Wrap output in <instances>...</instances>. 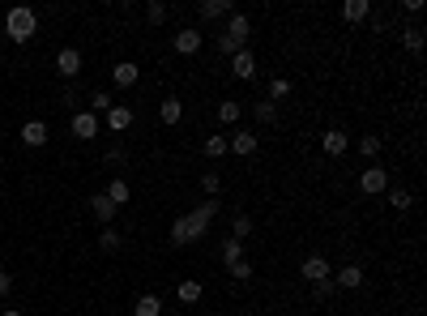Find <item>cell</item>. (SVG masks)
I'll return each instance as SVG.
<instances>
[{
	"instance_id": "83f0119b",
	"label": "cell",
	"mask_w": 427,
	"mask_h": 316,
	"mask_svg": "<svg viewBox=\"0 0 427 316\" xmlns=\"http://www.w3.org/2000/svg\"><path fill=\"white\" fill-rule=\"evenodd\" d=\"M98 244H103L107 252H120V244H124V235H120L116 227H103V235H98Z\"/></svg>"
},
{
	"instance_id": "ac0fdd59",
	"label": "cell",
	"mask_w": 427,
	"mask_h": 316,
	"mask_svg": "<svg viewBox=\"0 0 427 316\" xmlns=\"http://www.w3.org/2000/svg\"><path fill=\"white\" fill-rule=\"evenodd\" d=\"M222 35H235V39H244V43H248V35H253V21H248V17L235 9V13H231V21H227V30H222Z\"/></svg>"
},
{
	"instance_id": "4dcf8cb0",
	"label": "cell",
	"mask_w": 427,
	"mask_h": 316,
	"mask_svg": "<svg viewBox=\"0 0 427 316\" xmlns=\"http://www.w3.org/2000/svg\"><path fill=\"white\" fill-rule=\"evenodd\" d=\"M231 231H235V239H239V244H244V239L253 235V218H248V214H235V223H231Z\"/></svg>"
},
{
	"instance_id": "ba28073f",
	"label": "cell",
	"mask_w": 427,
	"mask_h": 316,
	"mask_svg": "<svg viewBox=\"0 0 427 316\" xmlns=\"http://www.w3.org/2000/svg\"><path fill=\"white\" fill-rule=\"evenodd\" d=\"M231 13H235L231 0H201V5H197V17H201V21H218V17H231Z\"/></svg>"
},
{
	"instance_id": "44dd1931",
	"label": "cell",
	"mask_w": 427,
	"mask_h": 316,
	"mask_svg": "<svg viewBox=\"0 0 427 316\" xmlns=\"http://www.w3.org/2000/svg\"><path fill=\"white\" fill-rule=\"evenodd\" d=\"M367 13H372L367 0H346V5H342V17H346V21H367Z\"/></svg>"
},
{
	"instance_id": "30bf717a",
	"label": "cell",
	"mask_w": 427,
	"mask_h": 316,
	"mask_svg": "<svg viewBox=\"0 0 427 316\" xmlns=\"http://www.w3.org/2000/svg\"><path fill=\"white\" fill-rule=\"evenodd\" d=\"M175 52H180V56H197L201 52V35L192 30V26H184V30H175Z\"/></svg>"
},
{
	"instance_id": "484cf974",
	"label": "cell",
	"mask_w": 427,
	"mask_h": 316,
	"mask_svg": "<svg viewBox=\"0 0 427 316\" xmlns=\"http://www.w3.org/2000/svg\"><path fill=\"white\" fill-rule=\"evenodd\" d=\"M239 115H244V107H239L235 99H227V103H218V120H222V124H235Z\"/></svg>"
},
{
	"instance_id": "74e56055",
	"label": "cell",
	"mask_w": 427,
	"mask_h": 316,
	"mask_svg": "<svg viewBox=\"0 0 427 316\" xmlns=\"http://www.w3.org/2000/svg\"><path fill=\"white\" fill-rule=\"evenodd\" d=\"M334 295V278H325V282H312V299H329Z\"/></svg>"
},
{
	"instance_id": "6da1fadb",
	"label": "cell",
	"mask_w": 427,
	"mask_h": 316,
	"mask_svg": "<svg viewBox=\"0 0 427 316\" xmlns=\"http://www.w3.org/2000/svg\"><path fill=\"white\" fill-rule=\"evenodd\" d=\"M214 214H218V201H206V205H197L192 214L175 218V223H171V244H175V248H188V244H197V239L210 231Z\"/></svg>"
},
{
	"instance_id": "277c9868",
	"label": "cell",
	"mask_w": 427,
	"mask_h": 316,
	"mask_svg": "<svg viewBox=\"0 0 427 316\" xmlns=\"http://www.w3.org/2000/svg\"><path fill=\"white\" fill-rule=\"evenodd\" d=\"M299 278L304 282H325V278H334V265L325 257H308L304 265H299Z\"/></svg>"
},
{
	"instance_id": "60d3db41",
	"label": "cell",
	"mask_w": 427,
	"mask_h": 316,
	"mask_svg": "<svg viewBox=\"0 0 427 316\" xmlns=\"http://www.w3.org/2000/svg\"><path fill=\"white\" fill-rule=\"evenodd\" d=\"M0 316H21V312H17V308H9V312H0Z\"/></svg>"
},
{
	"instance_id": "d4e9b609",
	"label": "cell",
	"mask_w": 427,
	"mask_h": 316,
	"mask_svg": "<svg viewBox=\"0 0 427 316\" xmlns=\"http://www.w3.org/2000/svg\"><path fill=\"white\" fill-rule=\"evenodd\" d=\"M401 43H406L410 56H419V52H423V30H419V26H406V30H401Z\"/></svg>"
},
{
	"instance_id": "f35d334b",
	"label": "cell",
	"mask_w": 427,
	"mask_h": 316,
	"mask_svg": "<svg viewBox=\"0 0 427 316\" xmlns=\"http://www.w3.org/2000/svg\"><path fill=\"white\" fill-rule=\"evenodd\" d=\"M116 162H124V145H111L107 150V167H116Z\"/></svg>"
},
{
	"instance_id": "e0dca14e",
	"label": "cell",
	"mask_w": 427,
	"mask_h": 316,
	"mask_svg": "<svg viewBox=\"0 0 427 316\" xmlns=\"http://www.w3.org/2000/svg\"><path fill=\"white\" fill-rule=\"evenodd\" d=\"M107 201L120 210V205H129V180H124V176H116L111 184H107Z\"/></svg>"
},
{
	"instance_id": "5bb4252c",
	"label": "cell",
	"mask_w": 427,
	"mask_h": 316,
	"mask_svg": "<svg viewBox=\"0 0 427 316\" xmlns=\"http://www.w3.org/2000/svg\"><path fill=\"white\" fill-rule=\"evenodd\" d=\"M129 124H133V107L116 103V107L107 111V129H111V133H129Z\"/></svg>"
},
{
	"instance_id": "836d02e7",
	"label": "cell",
	"mask_w": 427,
	"mask_h": 316,
	"mask_svg": "<svg viewBox=\"0 0 427 316\" xmlns=\"http://www.w3.org/2000/svg\"><path fill=\"white\" fill-rule=\"evenodd\" d=\"M287 94H291V82H287V77H273V82H269V103L287 99Z\"/></svg>"
},
{
	"instance_id": "d590c367",
	"label": "cell",
	"mask_w": 427,
	"mask_h": 316,
	"mask_svg": "<svg viewBox=\"0 0 427 316\" xmlns=\"http://www.w3.org/2000/svg\"><path fill=\"white\" fill-rule=\"evenodd\" d=\"M227 274H231L235 282H248V278H253V265H248V261H235V265H227Z\"/></svg>"
},
{
	"instance_id": "603a6c76",
	"label": "cell",
	"mask_w": 427,
	"mask_h": 316,
	"mask_svg": "<svg viewBox=\"0 0 427 316\" xmlns=\"http://www.w3.org/2000/svg\"><path fill=\"white\" fill-rule=\"evenodd\" d=\"M253 120L257 124H273V120H278V107H273L269 99H261V103H253Z\"/></svg>"
},
{
	"instance_id": "3957f363",
	"label": "cell",
	"mask_w": 427,
	"mask_h": 316,
	"mask_svg": "<svg viewBox=\"0 0 427 316\" xmlns=\"http://www.w3.org/2000/svg\"><path fill=\"white\" fill-rule=\"evenodd\" d=\"M69 129H73V137H78V141H94V137H98V129H103V120H98L94 111H78Z\"/></svg>"
},
{
	"instance_id": "8fae6325",
	"label": "cell",
	"mask_w": 427,
	"mask_h": 316,
	"mask_svg": "<svg viewBox=\"0 0 427 316\" xmlns=\"http://www.w3.org/2000/svg\"><path fill=\"white\" fill-rule=\"evenodd\" d=\"M231 73L239 82H253L257 77V56L253 52H239V56H231Z\"/></svg>"
},
{
	"instance_id": "5b68a950",
	"label": "cell",
	"mask_w": 427,
	"mask_h": 316,
	"mask_svg": "<svg viewBox=\"0 0 427 316\" xmlns=\"http://www.w3.org/2000/svg\"><path fill=\"white\" fill-rule=\"evenodd\" d=\"M359 188L367 192V197H381V192H389V171H381V167H367V171L359 176Z\"/></svg>"
},
{
	"instance_id": "e575fe53",
	"label": "cell",
	"mask_w": 427,
	"mask_h": 316,
	"mask_svg": "<svg viewBox=\"0 0 427 316\" xmlns=\"http://www.w3.org/2000/svg\"><path fill=\"white\" fill-rule=\"evenodd\" d=\"M90 103H94V107H90L94 115H98V111H103V115H107V111L116 107V103H111V94H107V90H98V94H94V99H90Z\"/></svg>"
},
{
	"instance_id": "4fadbf2b",
	"label": "cell",
	"mask_w": 427,
	"mask_h": 316,
	"mask_svg": "<svg viewBox=\"0 0 427 316\" xmlns=\"http://www.w3.org/2000/svg\"><path fill=\"white\" fill-rule=\"evenodd\" d=\"M137 77H141V68H137L133 60H120V64L111 68V82H116V86H124V90L137 86Z\"/></svg>"
},
{
	"instance_id": "9c48e42d",
	"label": "cell",
	"mask_w": 427,
	"mask_h": 316,
	"mask_svg": "<svg viewBox=\"0 0 427 316\" xmlns=\"http://www.w3.org/2000/svg\"><path fill=\"white\" fill-rule=\"evenodd\" d=\"M90 214H94V223H103V227H111L116 223V205L107 201V192H94V197H90Z\"/></svg>"
},
{
	"instance_id": "7a4b0ae2",
	"label": "cell",
	"mask_w": 427,
	"mask_h": 316,
	"mask_svg": "<svg viewBox=\"0 0 427 316\" xmlns=\"http://www.w3.org/2000/svg\"><path fill=\"white\" fill-rule=\"evenodd\" d=\"M5 35H9L13 43H30V39L39 35V13H35L30 5L9 9V13H5Z\"/></svg>"
},
{
	"instance_id": "7402d4cb",
	"label": "cell",
	"mask_w": 427,
	"mask_h": 316,
	"mask_svg": "<svg viewBox=\"0 0 427 316\" xmlns=\"http://www.w3.org/2000/svg\"><path fill=\"white\" fill-rule=\"evenodd\" d=\"M201 290H206V286H201L197 278H184V282H180V290H175V295H180V304H197V299H201Z\"/></svg>"
},
{
	"instance_id": "9a60e30c",
	"label": "cell",
	"mask_w": 427,
	"mask_h": 316,
	"mask_svg": "<svg viewBox=\"0 0 427 316\" xmlns=\"http://www.w3.org/2000/svg\"><path fill=\"white\" fill-rule=\"evenodd\" d=\"M346 145H350V137H346L342 129H329V133L320 137V150H325V154H334V158H338V154H346Z\"/></svg>"
},
{
	"instance_id": "8992f818",
	"label": "cell",
	"mask_w": 427,
	"mask_h": 316,
	"mask_svg": "<svg viewBox=\"0 0 427 316\" xmlns=\"http://www.w3.org/2000/svg\"><path fill=\"white\" fill-rule=\"evenodd\" d=\"M56 68H60V77H78V73H82V52H78V47H60V52H56Z\"/></svg>"
},
{
	"instance_id": "ab89813d",
	"label": "cell",
	"mask_w": 427,
	"mask_h": 316,
	"mask_svg": "<svg viewBox=\"0 0 427 316\" xmlns=\"http://www.w3.org/2000/svg\"><path fill=\"white\" fill-rule=\"evenodd\" d=\"M9 290H13V278H9L5 270H0V299H5V295H9Z\"/></svg>"
},
{
	"instance_id": "8d00e7d4",
	"label": "cell",
	"mask_w": 427,
	"mask_h": 316,
	"mask_svg": "<svg viewBox=\"0 0 427 316\" xmlns=\"http://www.w3.org/2000/svg\"><path fill=\"white\" fill-rule=\"evenodd\" d=\"M201 188H206V192H210V201H214V197H218V188H222V180H218L214 171H206V176H201Z\"/></svg>"
},
{
	"instance_id": "52a82bcc",
	"label": "cell",
	"mask_w": 427,
	"mask_h": 316,
	"mask_svg": "<svg viewBox=\"0 0 427 316\" xmlns=\"http://www.w3.org/2000/svg\"><path fill=\"white\" fill-rule=\"evenodd\" d=\"M227 150H231V154H239V158L257 154V133H253V129H239V133H231V137H227Z\"/></svg>"
},
{
	"instance_id": "4316f807",
	"label": "cell",
	"mask_w": 427,
	"mask_h": 316,
	"mask_svg": "<svg viewBox=\"0 0 427 316\" xmlns=\"http://www.w3.org/2000/svg\"><path fill=\"white\" fill-rule=\"evenodd\" d=\"M218 52H222V56H239V52H244V39H235V35H218Z\"/></svg>"
},
{
	"instance_id": "2e32d148",
	"label": "cell",
	"mask_w": 427,
	"mask_h": 316,
	"mask_svg": "<svg viewBox=\"0 0 427 316\" xmlns=\"http://www.w3.org/2000/svg\"><path fill=\"white\" fill-rule=\"evenodd\" d=\"M334 286H346V290H359V286H363V270H359V265H342V270L334 274Z\"/></svg>"
},
{
	"instance_id": "ffe728a7",
	"label": "cell",
	"mask_w": 427,
	"mask_h": 316,
	"mask_svg": "<svg viewBox=\"0 0 427 316\" xmlns=\"http://www.w3.org/2000/svg\"><path fill=\"white\" fill-rule=\"evenodd\" d=\"M133 316H163V299L158 295H141L133 304Z\"/></svg>"
},
{
	"instance_id": "f1b7e54d",
	"label": "cell",
	"mask_w": 427,
	"mask_h": 316,
	"mask_svg": "<svg viewBox=\"0 0 427 316\" xmlns=\"http://www.w3.org/2000/svg\"><path fill=\"white\" fill-rule=\"evenodd\" d=\"M389 205H393L397 214H406V210H410V192H406V188H389Z\"/></svg>"
},
{
	"instance_id": "cb8c5ba5",
	"label": "cell",
	"mask_w": 427,
	"mask_h": 316,
	"mask_svg": "<svg viewBox=\"0 0 427 316\" xmlns=\"http://www.w3.org/2000/svg\"><path fill=\"white\" fill-rule=\"evenodd\" d=\"M167 17H171V9L163 5V0H149V5H145V21H149V26H163Z\"/></svg>"
},
{
	"instance_id": "d6986e66",
	"label": "cell",
	"mask_w": 427,
	"mask_h": 316,
	"mask_svg": "<svg viewBox=\"0 0 427 316\" xmlns=\"http://www.w3.org/2000/svg\"><path fill=\"white\" fill-rule=\"evenodd\" d=\"M158 115H163V124H167V129H171V124H180V120H184V103H180V99H163Z\"/></svg>"
},
{
	"instance_id": "1f68e13d",
	"label": "cell",
	"mask_w": 427,
	"mask_h": 316,
	"mask_svg": "<svg viewBox=\"0 0 427 316\" xmlns=\"http://www.w3.org/2000/svg\"><path fill=\"white\" fill-rule=\"evenodd\" d=\"M222 261H227V265L244 261V244H239V239H227V244H222Z\"/></svg>"
},
{
	"instance_id": "f546056e",
	"label": "cell",
	"mask_w": 427,
	"mask_h": 316,
	"mask_svg": "<svg viewBox=\"0 0 427 316\" xmlns=\"http://www.w3.org/2000/svg\"><path fill=\"white\" fill-rule=\"evenodd\" d=\"M355 145H359V154H363V158H381V137H359Z\"/></svg>"
},
{
	"instance_id": "d6a6232c",
	"label": "cell",
	"mask_w": 427,
	"mask_h": 316,
	"mask_svg": "<svg viewBox=\"0 0 427 316\" xmlns=\"http://www.w3.org/2000/svg\"><path fill=\"white\" fill-rule=\"evenodd\" d=\"M201 150H206L210 158H222V154H227V137H206V145H201Z\"/></svg>"
},
{
	"instance_id": "7c38bea8",
	"label": "cell",
	"mask_w": 427,
	"mask_h": 316,
	"mask_svg": "<svg viewBox=\"0 0 427 316\" xmlns=\"http://www.w3.org/2000/svg\"><path fill=\"white\" fill-rule=\"evenodd\" d=\"M21 141H26L30 150L47 145V124H43V120H26V124H21Z\"/></svg>"
}]
</instances>
